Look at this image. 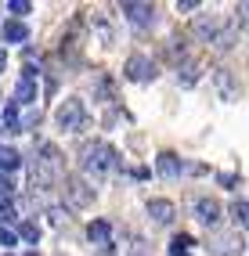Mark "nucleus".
Here are the masks:
<instances>
[{
    "instance_id": "1",
    "label": "nucleus",
    "mask_w": 249,
    "mask_h": 256,
    "mask_svg": "<svg viewBox=\"0 0 249 256\" xmlns=\"http://www.w3.org/2000/svg\"><path fill=\"white\" fill-rule=\"evenodd\" d=\"M80 166L94 177H108L116 166H120V152H116L108 141H87L80 148Z\"/></svg>"
},
{
    "instance_id": "2",
    "label": "nucleus",
    "mask_w": 249,
    "mask_h": 256,
    "mask_svg": "<svg viewBox=\"0 0 249 256\" xmlns=\"http://www.w3.org/2000/svg\"><path fill=\"white\" fill-rule=\"evenodd\" d=\"M58 174H62V152H58L54 144H40L36 159L29 162V180H32V188H51V184L58 180Z\"/></svg>"
},
{
    "instance_id": "3",
    "label": "nucleus",
    "mask_w": 249,
    "mask_h": 256,
    "mask_svg": "<svg viewBox=\"0 0 249 256\" xmlns=\"http://www.w3.org/2000/svg\"><path fill=\"white\" fill-rule=\"evenodd\" d=\"M54 123H58L65 134H80L83 126H87V108H83V101H80V98L62 101L58 112H54Z\"/></svg>"
},
{
    "instance_id": "4",
    "label": "nucleus",
    "mask_w": 249,
    "mask_h": 256,
    "mask_svg": "<svg viewBox=\"0 0 249 256\" xmlns=\"http://www.w3.org/2000/svg\"><path fill=\"white\" fill-rule=\"evenodd\" d=\"M98 198V192L87 184V180H80V177H69L65 180V202H69L72 210H83V206H90V202Z\"/></svg>"
},
{
    "instance_id": "5",
    "label": "nucleus",
    "mask_w": 249,
    "mask_h": 256,
    "mask_svg": "<svg viewBox=\"0 0 249 256\" xmlns=\"http://www.w3.org/2000/svg\"><path fill=\"white\" fill-rule=\"evenodd\" d=\"M123 72H126V80H134V83H152L156 80V62L144 58V54H130Z\"/></svg>"
},
{
    "instance_id": "6",
    "label": "nucleus",
    "mask_w": 249,
    "mask_h": 256,
    "mask_svg": "<svg viewBox=\"0 0 249 256\" xmlns=\"http://www.w3.org/2000/svg\"><path fill=\"white\" fill-rule=\"evenodd\" d=\"M213 252H217V256H242L246 252L242 249V234H235V231L217 234V238H213Z\"/></svg>"
},
{
    "instance_id": "7",
    "label": "nucleus",
    "mask_w": 249,
    "mask_h": 256,
    "mask_svg": "<svg viewBox=\"0 0 249 256\" xmlns=\"http://www.w3.org/2000/svg\"><path fill=\"white\" fill-rule=\"evenodd\" d=\"M195 216H198V224L213 228V224H217V220L224 216V210H220V202H217V198H198V202H195Z\"/></svg>"
},
{
    "instance_id": "8",
    "label": "nucleus",
    "mask_w": 249,
    "mask_h": 256,
    "mask_svg": "<svg viewBox=\"0 0 249 256\" xmlns=\"http://www.w3.org/2000/svg\"><path fill=\"white\" fill-rule=\"evenodd\" d=\"M123 11H126V18L134 26H141V29H148L156 22V8L152 4H134V0H130V4H123Z\"/></svg>"
},
{
    "instance_id": "9",
    "label": "nucleus",
    "mask_w": 249,
    "mask_h": 256,
    "mask_svg": "<svg viewBox=\"0 0 249 256\" xmlns=\"http://www.w3.org/2000/svg\"><path fill=\"white\" fill-rule=\"evenodd\" d=\"M148 213H152V220H159V224H170L174 220V202L170 198H148Z\"/></svg>"
},
{
    "instance_id": "10",
    "label": "nucleus",
    "mask_w": 249,
    "mask_h": 256,
    "mask_svg": "<svg viewBox=\"0 0 249 256\" xmlns=\"http://www.w3.org/2000/svg\"><path fill=\"white\" fill-rule=\"evenodd\" d=\"M4 40L8 44H26L29 40V29H26V22H18V18H11V22H4Z\"/></svg>"
},
{
    "instance_id": "11",
    "label": "nucleus",
    "mask_w": 249,
    "mask_h": 256,
    "mask_svg": "<svg viewBox=\"0 0 249 256\" xmlns=\"http://www.w3.org/2000/svg\"><path fill=\"white\" fill-rule=\"evenodd\" d=\"M156 170L162 177H177L180 174V159L174 156V152H159V162H156Z\"/></svg>"
},
{
    "instance_id": "12",
    "label": "nucleus",
    "mask_w": 249,
    "mask_h": 256,
    "mask_svg": "<svg viewBox=\"0 0 249 256\" xmlns=\"http://www.w3.org/2000/svg\"><path fill=\"white\" fill-rule=\"evenodd\" d=\"M0 123H4V130H8V134H22V123H18V105H14V101H11L8 108H4Z\"/></svg>"
},
{
    "instance_id": "13",
    "label": "nucleus",
    "mask_w": 249,
    "mask_h": 256,
    "mask_svg": "<svg viewBox=\"0 0 249 256\" xmlns=\"http://www.w3.org/2000/svg\"><path fill=\"white\" fill-rule=\"evenodd\" d=\"M22 166V156L14 148H0V174H11V170Z\"/></svg>"
},
{
    "instance_id": "14",
    "label": "nucleus",
    "mask_w": 249,
    "mask_h": 256,
    "mask_svg": "<svg viewBox=\"0 0 249 256\" xmlns=\"http://www.w3.org/2000/svg\"><path fill=\"white\" fill-rule=\"evenodd\" d=\"M108 234H112L108 220H94V224L87 228V238H90V242H98V246H102V242H108Z\"/></svg>"
},
{
    "instance_id": "15",
    "label": "nucleus",
    "mask_w": 249,
    "mask_h": 256,
    "mask_svg": "<svg viewBox=\"0 0 249 256\" xmlns=\"http://www.w3.org/2000/svg\"><path fill=\"white\" fill-rule=\"evenodd\" d=\"M32 98H36V87H32L29 80H18V87H14V105H29Z\"/></svg>"
},
{
    "instance_id": "16",
    "label": "nucleus",
    "mask_w": 249,
    "mask_h": 256,
    "mask_svg": "<svg viewBox=\"0 0 249 256\" xmlns=\"http://www.w3.org/2000/svg\"><path fill=\"white\" fill-rule=\"evenodd\" d=\"M231 216H235V220H238L242 228H249V202H246V198L231 202Z\"/></svg>"
},
{
    "instance_id": "17",
    "label": "nucleus",
    "mask_w": 249,
    "mask_h": 256,
    "mask_svg": "<svg viewBox=\"0 0 249 256\" xmlns=\"http://www.w3.org/2000/svg\"><path fill=\"white\" fill-rule=\"evenodd\" d=\"M94 29H98V36L105 40V47H112V40H116V29H112V22H105V18H94Z\"/></svg>"
},
{
    "instance_id": "18",
    "label": "nucleus",
    "mask_w": 249,
    "mask_h": 256,
    "mask_svg": "<svg viewBox=\"0 0 249 256\" xmlns=\"http://www.w3.org/2000/svg\"><path fill=\"white\" fill-rule=\"evenodd\" d=\"M11 220H18V210L11 198H0V224H11Z\"/></svg>"
},
{
    "instance_id": "19",
    "label": "nucleus",
    "mask_w": 249,
    "mask_h": 256,
    "mask_svg": "<svg viewBox=\"0 0 249 256\" xmlns=\"http://www.w3.org/2000/svg\"><path fill=\"white\" fill-rule=\"evenodd\" d=\"M188 246H192V238L188 234H177L170 242V256H188Z\"/></svg>"
},
{
    "instance_id": "20",
    "label": "nucleus",
    "mask_w": 249,
    "mask_h": 256,
    "mask_svg": "<svg viewBox=\"0 0 249 256\" xmlns=\"http://www.w3.org/2000/svg\"><path fill=\"white\" fill-rule=\"evenodd\" d=\"M22 238H26V242H36V238H40V228L32 224V220H26V224H22Z\"/></svg>"
},
{
    "instance_id": "21",
    "label": "nucleus",
    "mask_w": 249,
    "mask_h": 256,
    "mask_svg": "<svg viewBox=\"0 0 249 256\" xmlns=\"http://www.w3.org/2000/svg\"><path fill=\"white\" fill-rule=\"evenodd\" d=\"M8 11H11V14H29V11H32V4H29V0H11Z\"/></svg>"
},
{
    "instance_id": "22",
    "label": "nucleus",
    "mask_w": 249,
    "mask_h": 256,
    "mask_svg": "<svg viewBox=\"0 0 249 256\" xmlns=\"http://www.w3.org/2000/svg\"><path fill=\"white\" fill-rule=\"evenodd\" d=\"M0 195H4V198H11V195H14V180H11L8 174H0Z\"/></svg>"
},
{
    "instance_id": "23",
    "label": "nucleus",
    "mask_w": 249,
    "mask_h": 256,
    "mask_svg": "<svg viewBox=\"0 0 249 256\" xmlns=\"http://www.w3.org/2000/svg\"><path fill=\"white\" fill-rule=\"evenodd\" d=\"M14 242H18V238H14V231H8V228H0V246H4V249H11Z\"/></svg>"
},
{
    "instance_id": "24",
    "label": "nucleus",
    "mask_w": 249,
    "mask_h": 256,
    "mask_svg": "<svg viewBox=\"0 0 249 256\" xmlns=\"http://www.w3.org/2000/svg\"><path fill=\"white\" fill-rule=\"evenodd\" d=\"M98 256H116V249H112V246H102V252H98Z\"/></svg>"
},
{
    "instance_id": "25",
    "label": "nucleus",
    "mask_w": 249,
    "mask_h": 256,
    "mask_svg": "<svg viewBox=\"0 0 249 256\" xmlns=\"http://www.w3.org/2000/svg\"><path fill=\"white\" fill-rule=\"evenodd\" d=\"M4 65H8V54H4V50H0V69H4Z\"/></svg>"
},
{
    "instance_id": "26",
    "label": "nucleus",
    "mask_w": 249,
    "mask_h": 256,
    "mask_svg": "<svg viewBox=\"0 0 249 256\" xmlns=\"http://www.w3.org/2000/svg\"><path fill=\"white\" fill-rule=\"evenodd\" d=\"M29 256H36V252H29Z\"/></svg>"
}]
</instances>
